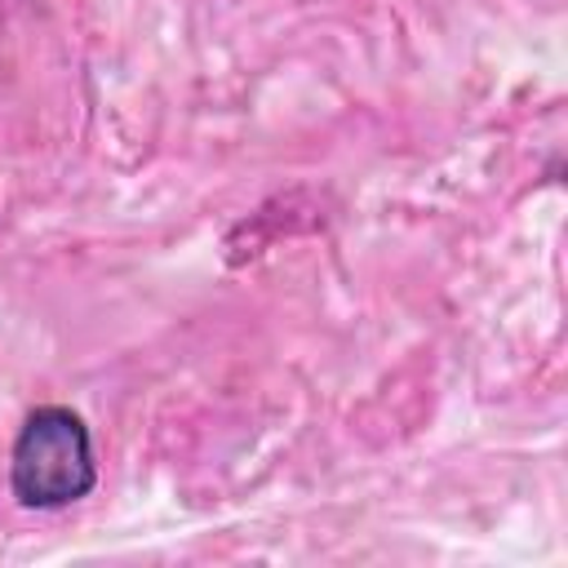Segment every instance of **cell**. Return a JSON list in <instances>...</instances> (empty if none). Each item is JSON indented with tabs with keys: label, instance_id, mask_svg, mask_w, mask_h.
I'll return each instance as SVG.
<instances>
[{
	"label": "cell",
	"instance_id": "cell-1",
	"mask_svg": "<svg viewBox=\"0 0 568 568\" xmlns=\"http://www.w3.org/2000/svg\"><path fill=\"white\" fill-rule=\"evenodd\" d=\"M9 484H13V497L31 510L80 501L98 484L89 426L62 404L36 408L13 439Z\"/></svg>",
	"mask_w": 568,
	"mask_h": 568
}]
</instances>
